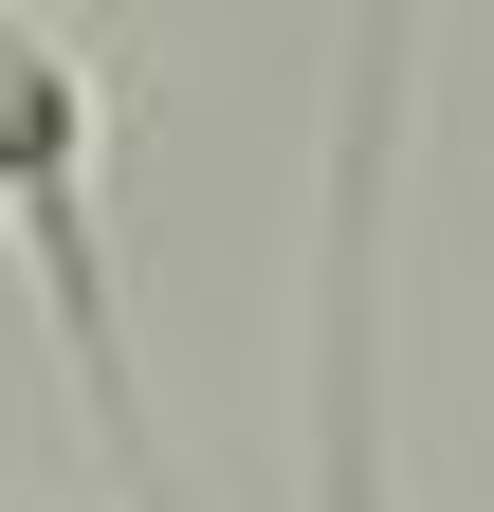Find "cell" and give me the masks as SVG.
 <instances>
[{
	"instance_id": "1",
	"label": "cell",
	"mask_w": 494,
	"mask_h": 512,
	"mask_svg": "<svg viewBox=\"0 0 494 512\" xmlns=\"http://www.w3.org/2000/svg\"><path fill=\"white\" fill-rule=\"evenodd\" d=\"M0 256H19L55 366H74L92 439L165 494L147 458V348H129V275H110V74L74 55V19L0 0Z\"/></svg>"
},
{
	"instance_id": "2",
	"label": "cell",
	"mask_w": 494,
	"mask_h": 512,
	"mask_svg": "<svg viewBox=\"0 0 494 512\" xmlns=\"http://www.w3.org/2000/svg\"><path fill=\"white\" fill-rule=\"evenodd\" d=\"M385 110H403V0H366L348 128H330V275H312V458H330V512H385Z\"/></svg>"
}]
</instances>
